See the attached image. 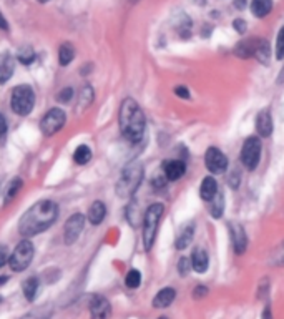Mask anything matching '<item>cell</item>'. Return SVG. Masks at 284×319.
Returning a JSON list of instances; mask_svg holds the SVG:
<instances>
[{
  "label": "cell",
  "mask_w": 284,
  "mask_h": 319,
  "mask_svg": "<svg viewBox=\"0 0 284 319\" xmlns=\"http://www.w3.org/2000/svg\"><path fill=\"white\" fill-rule=\"evenodd\" d=\"M58 218V204L52 200H42L30 206L19 221V233L23 238L35 236L48 230Z\"/></svg>",
  "instance_id": "6da1fadb"
},
{
  "label": "cell",
  "mask_w": 284,
  "mask_h": 319,
  "mask_svg": "<svg viewBox=\"0 0 284 319\" xmlns=\"http://www.w3.org/2000/svg\"><path fill=\"white\" fill-rule=\"evenodd\" d=\"M120 130L125 140L130 143H138L145 135V128H147V120H145V113L133 98H125L120 107Z\"/></svg>",
  "instance_id": "7a4b0ae2"
},
{
  "label": "cell",
  "mask_w": 284,
  "mask_h": 319,
  "mask_svg": "<svg viewBox=\"0 0 284 319\" xmlns=\"http://www.w3.org/2000/svg\"><path fill=\"white\" fill-rule=\"evenodd\" d=\"M141 180H143V165L140 161H131V163H128L123 168L122 174H120L117 182V195L120 198H125V200H130L136 193Z\"/></svg>",
  "instance_id": "3957f363"
},
{
  "label": "cell",
  "mask_w": 284,
  "mask_h": 319,
  "mask_svg": "<svg viewBox=\"0 0 284 319\" xmlns=\"http://www.w3.org/2000/svg\"><path fill=\"white\" fill-rule=\"evenodd\" d=\"M163 211H165V206L161 203H153L152 206H148L147 213L143 216V246L147 251L153 248Z\"/></svg>",
  "instance_id": "277c9868"
},
{
  "label": "cell",
  "mask_w": 284,
  "mask_h": 319,
  "mask_svg": "<svg viewBox=\"0 0 284 319\" xmlns=\"http://www.w3.org/2000/svg\"><path fill=\"white\" fill-rule=\"evenodd\" d=\"M35 105V92L30 85H17L12 90L10 95V107L17 115L27 117L33 110Z\"/></svg>",
  "instance_id": "5b68a950"
},
{
  "label": "cell",
  "mask_w": 284,
  "mask_h": 319,
  "mask_svg": "<svg viewBox=\"0 0 284 319\" xmlns=\"http://www.w3.org/2000/svg\"><path fill=\"white\" fill-rule=\"evenodd\" d=\"M32 260H33V244L30 239L25 238L17 244V248L9 258V264L14 271L20 273V271L27 269V266L32 263Z\"/></svg>",
  "instance_id": "8992f818"
},
{
  "label": "cell",
  "mask_w": 284,
  "mask_h": 319,
  "mask_svg": "<svg viewBox=\"0 0 284 319\" xmlns=\"http://www.w3.org/2000/svg\"><path fill=\"white\" fill-rule=\"evenodd\" d=\"M65 122H66V117L62 108H52V110H48L45 113V117L42 118L40 130L45 136H52L63 128Z\"/></svg>",
  "instance_id": "52a82bcc"
},
{
  "label": "cell",
  "mask_w": 284,
  "mask_h": 319,
  "mask_svg": "<svg viewBox=\"0 0 284 319\" xmlns=\"http://www.w3.org/2000/svg\"><path fill=\"white\" fill-rule=\"evenodd\" d=\"M261 160V141L258 136H250L241 148V161L247 170H255Z\"/></svg>",
  "instance_id": "ba28073f"
},
{
  "label": "cell",
  "mask_w": 284,
  "mask_h": 319,
  "mask_svg": "<svg viewBox=\"0 0 284 319\" xmlns=\"http://www.w3.org/2000/svg\"><path fill=\"white\" fill-rule=\"evenodd\" d=\"M204 165L215 174L225 173L228 168V158L221 150H218L216 147H209L206 150V153H204Z\"/></svg>",
  "instance_id": "9c48e42d"
},
{
  "label": "cell",
  "mask_w": 284,
  "mask_h": 319,
  "mask_svg": "<svg viewBox=\"0 0 284 319\" xmlns=\"http://www.w3.org/2000/svg\"><path fill=\"white\" fill-rule=\"evenodd\" d=\"M83 225H85V218H83V215L75 213V215L70 216L68 221H66V225H65V230H63L65 244H74L77 241V238L80 236V233L83 230Z\"/></svg>",
  "instance_id": "30bf717a"
},
{
  "label": "cell",
  "mask_w": 284,
  "mask_h": 319,
  "mask_svg": "<svg viewBox=\"0 0 284 319\" xmlns=\"http://www.w3.org/2000/svg\"><path fill=\"white\" fill-rule=\"evenodd\" d=\"M112 308L110 303L103 298V296H93L90 301V314L92 319H106L110 316Z\"/></svg>",
  "instance_id": "8fae6325"
},
{
  "label": "cell",
  "mask_w": 284,
  "mask_h": 319,
  "mask_svg": "<svg viewBox=\"0 0 284 319\" xmlns=\"http://www.w3.org/2000/svg\"><path fill=\"white\" fill-rule=\"evenodd\" d=\"M273 117H271V112L268 110V108H264V110H261L258 113L256 117V131L259 133V136L263 138H268L271 133H273Z\"/></svg>",
  "instance_id": "7c38bea8"
},
{
  "label": "cell",
  "mask_w": 284,
  "mask_h": 319,
  "mask_svg": "<svg viewBox=\"0 0 284 319\" xmlns=\"http://www.w3.org/2000/svg\"><path fill=\"white\" fill-rule=\"evenodd\" d=\"M163 171H165V176L170 182H176V180H180L185 174L186 165L181 160H168L163 163Z\"/></svg>",
  "instance_id": "4fadbf2b"
},
{
  "label": "cell",
  "mask_w": 284,
  "mask_h": 319,
  "mask_svg": "<svg viewBox=\"0 0 284 319\" xmlns=\"http://www.w3.org/2000/svg\"><path fill=\"white\" fill-rule=\"evenodd\" d=\"M231 239H233L234 251H236L238 255H243L247 248V234L244 231V228L238 225V223L231 225Z\"/></svg>",
  "instance_id": "5bb4252c"
},
{
  "label": "cell",
  "mask_w": 284,
  "mask_h": 319,
  "mask_svg": "<svg viewBox=\"0 0 284 319\" xmlns=\"http://www.w3.org/2000/svg\"><path fill=\"white\" fill-rule=\"evenodd\" d=\"M191 268L196 271V273L203 274L206 273L208 268H209V256L208 253L204 251L203 248H196L193 251V256H191Z\"/></svg>",
  "instance_id": "9a60e30c"
},
{
  "label": "cell",
  "mask_w": 284,
  "mask_h": 319,
  "mask_svg": "<svg viewBox=\"0 0 284 319\" xmlns=\"http://www.w3.org/2000/svg\"><path fill=\"white\" fill-rule=\"evenodd\" d=\"M14 68H15L14 57L7 52L2 53L0 55V83H7L10 80V77L14 75Z\"/></svg>",
  "instance_id": "2e32d148"
},
{
  "label": "cell",
  "mask_w": 284,
  "mask_h": 319,
  "mask_svg": "<svg viewBox=\"0 0 284 319\" xmlns=\"http://www.w3.org/2000/svg\"><path fill=\"white\" fill-rule=\"evenodd\" d=\"M216 193H218V183H216V180L213 176L203 178L201 186H199V196H201V200L211 201Z\"/></svg>",
  "instance_id": "e0dca14e"
},
{
  "label": "cell",
  "mask_w": 284,
  "mask_h": 319,
  "mask_svg": "<svg viewBox=\"0 0 284 319\" xmlns=\"http://www.w3.org/2000/svg\"><path fill=\"white\" fill-rule=\"evenodd\" d=\"M259 40L261 39H250V40H243L241 44L236 45V55L239 58H250V57H255V52L259 45Z\"/></svg>",
  "instance_id": "ac0fdd59"
},
{
  "label": "cell",
  "mask_w": 284,
  "mask_h": 319,
  "mask_svg": "<svg viewBox=\"0 0 284 319\" xmlns=\"http://www.w3.org/2000/svg\"><path fill=\"white\" fill-rule=\"evenodd\" d=\"M174 298H176V291L173 288H163L153 298V306L155 308H168L174 301Z\"/></svg>",
  "instance_id": "d6986e66"
},
{
  "label": "cell",
  "mask_w": 284,
  "mask_h": 319,
  "mask_svg": "<svg viewBox=\"0 0 284 319\" xmlns=\"http://www.w3.org/2000/svg\"><path fill=\"white\" fill-rule=\"evenodd\" d=\"M105 215H106V206L101 201H95L88 209V220L93 226H98L105 220Z\"/></svg>",
  "instance_id": "ffe728a7"
},
{
  "label": "cell",
  "mask_w": 284,
  "mask_h": 319,
  "mask_svg": "<svg viewBox=\"0 0 284 319\" xmlns=\"http://www.w3.org/2000/svg\"><path fill=\"white\" fill-rule=\"evenodd\" d=\"M273 9V0H253L251 2V12L255 17L263 19Z\"/></svg>",
  "instance_id": "44dd1931"
},
{
  "label": "cell",
  "mask_w": 284,
  "mask_h": 319,
  "mask_svg": "<svg viewBox=\"0 0 284 319\" xmlns=\"http://www.w3.org/2000/svg\"><path fill=\"white\" fill-rule=\"evenodd\" d=\"M193 234H195V225H188L183 228V231H181L178 234L176 238V243H174V246H176V250H185L186 246H190L191 239H193Z\"/></svg>",
  "instance_id": "7402d4cb"
},
{
  "label": "cell",
  "mask_w": 284,
  "mask_h": 319,
  "mask_svg": "<svg viewBox=\"0 0 284 319\" xmlns=\"http://www.w3.org/2000/svg\"><path fill=\"white\" fill-rule=\"evenodd\" d=\"M209 203H211V209H209L211 216L216 218V220L221 218L223 213H225V196H223L221 191H218V193L215 195V198Z\"/></svg>",
  "instance_id": "603a6c76"
},
{
  "label": "cell",
  "mask_w": 284,
  "mask_h": 319,
  "mask_svg": "<svg viewBox=\"0 0 284 319\" xmlns=\"http://www.w3.org/2000/svg\"><path fill=\"white\" fill-rule=\"evenodd\" d=\"M22 290H23V296H25L27 301H33L35 296H37V291H39V279L35 278V276L28 278L22 285Z\"/></svg>",
  "instance_id": "cb8c5ba5"
},
{
  "label": "cell",
  "mask_w": 284,
  "mask_h": 319,
  "mask_svg": "<svg viewBox=\"0 0 284 319\" xmlns=\"http://www.w3.org/2000/svg\"><path fill=\"white\" fill-rule=\"evenodd\" d=\"M255 57L258 58V62H259V63H263V65H268V63H269L271 50H269L268 40H264V39L259 40V45H258V49H256V52H255Z\"/></svg>",
  "instance_id": "d4e9b609"
},
{
  "label": "cell",
  "mask_w": 284,
  "mask_h": 319,
  "mask_svg": "<svg viewBox=\"0 0 284 319\" xmlns=\"http://www.w3.org/2000/svg\"><path fill=\"white\" fill-rule=\"evenodd\" d=\"M75 58V49L70 44H63L58 50V62L60 65H68Z\"/></svg>",
  "instance_id": "484cf974"
},
{
  "label": "cell",
  "mask_w": 284,
  "mask_h": 319,
  "mask_svg": "<svg viewBox=\"0 0 284 319\" xmlns=\"http://www.w3.org/2000/svg\"><path fill=\"white\" fill-rule=\"evenodd\" d=\"M74 160L77 165H87L90 160H92V150L87 145H80L74 153Z\"/></svg>",
  "instance_id": "4316f807"
},
{
  "label": "cell",
  "mask_w": 284,
  "mask_h": 319,
  "mask_svg": "<svg viewBox=\"0 0 284 319\" xmlns=\"http://www.w3.org/2000/svg\"><path fill=\"white\" fill-rule=\"evenodd\" d=\"M125 285L130 288V290H136L138 286L141 285V273L138 269H130L128 274L125 278Z\"/></svg>",
  "instance_id": "83f0119b"
},
{
  "label": "cell",
  "mask_w": 284,
  "mask_h": 319,
  "mask_svg": "<svg viewBox=\"0 0 284 319\" xmlns=\"http://www.w3.org/2000/svg\"><path fill=\"white\" fill-rule=\"evenodd\" d=\"M22 180L20 178H14L10 182V185H9V188H7V193H5V203H9V201H12L15 198V195L19 193V190L22 188Z\"/></svg>",
  "instance_id": "f1b7e54d"
},
{
  "label": "cell",
  "mask_w": 284,
  "mask_h": 319,
  "mask_svg": "<svg viewBox=\"0 0 284 319\" xmlns=\"http://www.w3.org/2000/svg\"><path fill=\"white\" fill-rule=\"evenodd\" d=\"M19 62L20 63H23V65H30L35 60V53H33V50L30 49V47H27V49H22L20 52H19Z\"/></svg>",
  "instance_id": "f546056e"
},
{
  "label": "cell",
  "mask_w": 284,
  "mask_h": 319,
  "mask_svg": "<svg viewBox=\"0 0 284 319\" xmlns=\"http://www.w3.org/2000/svg\"><path fill=\"white\" fill-rule=\"evenodd\" d=\"M276 58L282 60L284 58V27L277 33V42H276Z\"/></svg>",
  "instance_id": "4dcf8cb0"
},
{
  "label": "cell",
  "mask_w": 284,
  "mask_h": 319,
  "mask_svg": "<svg viewBox=\"0 0 284 319\" xmlns=\"http://www.w3.org/2000/svg\"><path fill=\"white\" fill-rule=\"evenodd\" d=\"M191 269H193L191 268V260H188V258H181V260L178 261V273L181 276H186Z\"/></svg>",
  "instance_id": "1f68e13d"
},
{
  "label": "cell",
  "mask_w": 284,
  "mask_h": 319,
  "mask_svg": "<svg viewBox=\"0 0 284 319\" xmlns=\"http://www.w3.org/2000/svg\"><path fill=\"white\" fill-rule=\"evenodd\" d=\"M72 97H74V90L68 87V88H63L62 92L57 95V100L62 101V103H66V101L72 100Z\"/></svg>",
  "instance_id": "d6a6232c"
},
{
  "label": "cell",
  "mask_w": 284,
  "mask_h": 319,
  "mask_svg": "<svg viewBox=\"0 0 284 319\" xmlns=\"http://www.w3.org/2000/svg\"><path fill=\"white\" fill-rule=\"evenodd\" d=\"M80 98H87V100H83V101H82V103L85 105V107H87V105H90V101L93 100V90L90 88V87H85V88L82 90Z\"/></svg>",
  "instance_id": "836d02e7"
},
{
  "label": "cell",
  "mask_w": 284,
  "mask_h": 319,
  "mask_svg": "<svg viewBox=\"0 0 284 319\" xmlns=\"http://www.w3.org/2000/svg\"><path fill=\"white\" fill-rule=\"evenodd\" d=\"M9 261V250L5 244H0V268Z\"/></svg>",
  "instance_id": "e575fe53"
},
{
  "label": "cell",
  "mask_w": 284,
  "mask_h": 319,
  "mask_svg": "<svg viewBox=\"0 0 284 319\" xmlns=\"http://www.w3.org/2000/svg\"><path fill=\"white\" fill-rule=\"evenodd\" d=\"M233 27L234 30H236L238 33H244L246 32V22L243 19H236V20H233Z\"/></svg>",
  "instance_id": "d590c367"
},
{
  "label": "cell",
  "mask_w": 284,
  "mask_h": 319,
  "mask_svg": "<svg viewBox=\"0 0 284 319\" xmlns=\"http://www.w3.org/2000/svg\"><path fill=\"white\" fill-rule=\"evenodd\" d=\"M174 93H176V97L180 98H190V92L186 87H176L174 88Z\"/></svg>",
  "instance_id": "8d00e7d4"
},
{
  "label": "cell",
  "mask_w": 284,
  "mask_h": 319,
  "mask_svg": "<svg viewBox=\"0 0 284 319\" xmlns=\"http://www.w3.org/2000/svg\"><path fill=\"white\" fill-rule=\"evenodd\" d=\"M5 133H7V120L0 113V140L5 136Z\"/></svg>",
  "instance_id": "74e56055"
},
{
  "label": "cell",
  "mask_w": 284,
  "mask_h": 319,
  "mask_svg": "<svg viewBox=\"0 0 284 319\" xmlns=\"http://www.w3.org/2000/svg\"><path fill=\"white\" fill-rule=\"evenodd\" d=\"M206 294H208V290H206V288H204V286H198L196 290H195V293H193V296H195V298L198 299V298L206 296Z\"/></svg>",
  "instance_id": "f35d334b"
},
{
  "label": "cell",
  "mask_w": 284,
  "mask_h": 319,
  "mask_svg": "<svg viewBox=\"0 0 284 319\" xmlns=\"http://www.w3.org/2000/svg\"><path fill=\"white\" fill-rule=\"evenodd\" d=\"M0 28H2V30H9V23H7V20L4 19L2 12H0Z\"/></svg>",
  "instance_id": "ab89813d"
},
{
  "label": "cell",
  "mask_w": 284,
  "mask_h": 319,
  "mask_svg": "<svg viewBox=\"0 0 284 319\" xmlns=\"http://www.w3.org/2000/svg\"><path fill=\"white\" fill-rule=\"evenodd\" d=\"M234 5L241 10V9H244L246 7V0H234Z\"/></svg>",
  "instance_id": "60d3db41"
},
{
  "label": "cell",
  "mask_w": 284,
  "mask_h": 319,
  "mask_svg": "<svg viewBox=\"0 0 284 319\" xmlns=\"http://www.w3.org/2000/svg\"><path fill=\"white\" fill-rule=\"evenodd\" d=\"M263 319H273V314H271V309L266 308L264 312H263Z\"/></svg>",
  "instance_id": "b9f144b4"
},
{
  "label": "cell",
  "mask_w": 284,
  "mask_h": 319,
  "mask_svg": "<svg viewBox=\"0 0 284 319\" xmlns=\"http://www.w3.org/2000/svg\"><path fill=\"white\" fill-rule=\"evenodd\" d=\"M276 263L281 264V266H284V253H279V256L276 258Z\"/></svg>",
  "instance_id": "7bdbcfd3"
},
{
  "label": "cell",
  "mask_w": 284,
  "mask_h": 319,
  "mask_svg": "<svg viewBox=\"0 0 284 319\" xmlns=\"http://www.w3.org/2000/svg\"><path fill=\"white\" fill-rule=\"evenodd\" d=\"M22 319H45V317H42V316H37V314H28L25 317H22Z\"/></svg>",
  "instance_id": "ee69618b"
},
{
  "label": "cell",
  "mask_w": 284,
  "mask_h": 319,
  "mask_svg": "<svg viewBox=\"0 0 284 319\" xmlns=\"http://www.w3.org/2000/svg\"><path fill=\"white\" fill-rule=\"evenodd\" d=\"M7 276H0V286H2V285H5V282H7Z\"/></svg>",
  "instance_id": "f6af8a7d"
},
{
  "label": "cell",
  "mask_w": 284,
  "mask_h": 319,
  "mask_svg": "<svg viewBox=\"0 0 284 319\" xmlns=\"http://www.w3.org/2000/svg\"><path fill=\"white\" fill-rule=\"evenodd\" d=\"M40 4H45V2H48V0H39Z\"/></svg>",
  "instance_id": "bcb514c9"
},
{
  "label": "cell",
  "mask_w": 284,
  "mask_h": 319,
  "mask_svg": "<svg viewBox=\"0 0 284 319\" xmlns=\"http://www.w3.org/2000/svg\"><path fill=\"white\" fill-rule=\"evenodd\" d=\"M158 319H168V317H165V316H161V317H158Z\"/></svg>",
  "instance_id": "7dc6e473"
}]
</instances>
